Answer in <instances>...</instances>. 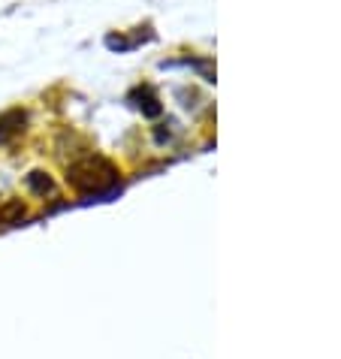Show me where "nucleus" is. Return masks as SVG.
I'll return each mask as SVG.
<instances>
[{"label":"nucleus","instance_id":"4","mask_svg":"<svg viewBox=\"0 0 341 359\" xmlns=\"http://www.w3.org/2000/svg\"><path fill=\"white\" fill-rule=\"evenodd\" d=\"M25 182H27V187H31V191H34L36 196H46V194H52V191H55V182H52V178H48L46 172H39V169H36V172L27 175Z\"/></svg>","mask_w":341,"mask_h":359},{"label":"nucleus","instance_id":"3","mask_svg":"<svg viewBox=\"0 0 341 359\" xmlns=\"http://www.w3.org/2000/svg\"><path fill=\"white\" fill-rule=\"evenodd\" d=\"M27 215V205L22 203V199H6L4 205H0V226H15L22 224Z\"/></svg>","mask_w":341,"mask_h":359},{"label":"nucleus","instance_id":"1","mask_svg":"<svg viewBox=\"0 0 341 359\" xmlns=\"http://www.w3.org/2000/svg\"><path fill=\"white\" fill-rule=\"evenodd\" d=\"M67 182L79 194H103L118 184V169L106 157H82L67 169Z\"/></svg>","mask_w":341,"mask_h":359},{"label":"nucleus","instance_id":"2","mask_svg":"<svg viewBox=\"0 0 341 359\" xmlns=\"http://www.w3.org/2000/svg\"><path fill=\"white\" fill-rule=\"evenodd\" d=\"M25 124H27V112H22V109H9V112L0 115V145L13 142L25 130Z\"/></svg>","mask_w":341,"mask_h":359}]
</instances>
